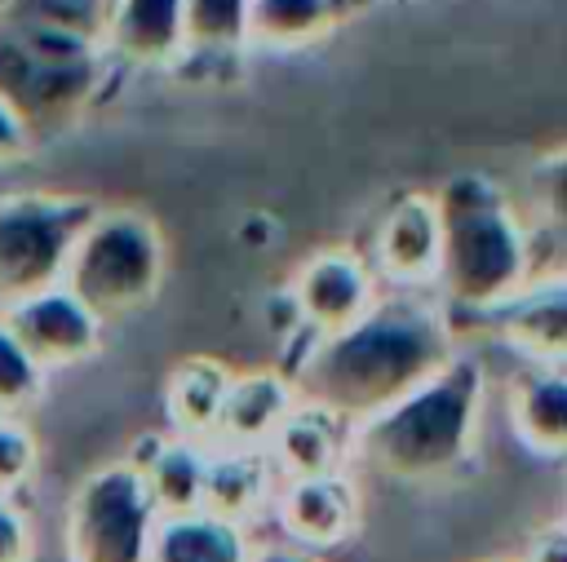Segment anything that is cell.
<instances>
[{
	"label": "cell",
	"instance_id": "6da1fadb",
	"mask_svg": "<svg viewBox=\"0 0 567 562\" xmlns=\"http://www.w3.org/2000/svg\"><path fill=\"white\" fill-rule=\"evenodd\" d=\"M456 332L447 310L425 292L377 296V305L332 336H310V350L288 372L297 398L359 425L416 385H425L452 354Z\"/></svg>",
	"mask_w": 567,
	"mask_h": 562
},
{
	"label": "cell",
	"instance_id": "7a4b0ae2",
	"mask_svg": "<svg viewBox=\"0 0 567 562\" xmlns=\"http://www.w3.org/2000/svg\"><path fill=\"white\" fill-rule=\"evenodd\" d=\"M483 394H487L483 363L456 350L425 385H416L385 412L354 425L350 465L403 487L452 478L474 456Z\"/></svg>",
	"mask_w": 567,
	"mask_h": 562
},
{
	"label": "cell",
	"instance_id": "3957f363",
	"mask_svg": "<svg viewBox=\"0 0 567 562\" xmlns=\"http://www.w3.org/2000/svg\"><path fill=\"white\" fill-rule=\"evenodd\" d=\"M439 274L434 301L487 319L536 279V248L514 195L492 173H452L434 190Z\"/></svg>",
	"mask_w": 567,
	"mask_h": 562
},
{
	"label": "cell",
	"instance_id": "277c9868",
	"mask_svg": "<svg viewBox=\"0 0 567 562\" xmlns=\"http://www.w3.org/2000/svg\"><path fill=\"white\" fill-rule=\"evenodd\" d=\"M111 71L115 62L93 40L0 22V97L27 119L35 142L80 124L97 106Z\"/></svg>",
	"mask_w": 567,
	"mask_h": 562
},
{
	"label": "cell",
	"instance_id": "5b68a950",
	"mask_svg": "<svg viewBox=\"0 0 567 562\" xmlns=\"http://www.w3.org/2000/svg\"><path fill=\"white\" fill-rule=\"evenodd\" d=\"M164 270L168 243L159 221L133 204H97L71 243L62 283L111 327L159 296Z\"/></svg>",
	"mask_w": 567,
	"mask_h": 562
},
{
	"label": "cell",
	"instance_id": "8992f818",
	"mask_svg": "<svg viewBox=\"0 0 567 562\" xmlns=\"http://www.w3.org/2000/svg\"><path fill=\"white\" fill-rule=\"evenodd\" d=\"M155 500L128 460L89 469L62 513L66 562H146L155 531Z\"/></svg>",
	"mask_w": 567,
	"mask_h": 562
},
{
	"label": "cell",
	"instance_id": "52a82bcc",
	"mask_svg": "<svg viewBox=\"0 0 567 562\" xmlns=\"http://www.w3.org/2000/svg\"><path fill=\"white\" fill-rule=\"evenodd\" d=\"M89 195L4 190L0 195V305L62 279L80 226L93 217Z\"/></svg>",
	"mask_w": 567,
	"mask_h": 562
},
{
	"label": "cell",
	"instance_id": "ba28073f",
	"mask_svg": "<svg viewBox=\"0 0 567 562\" xmlns=\"http://www.w3.org/2000/svg\"><path fill=\"white\" fill-rule=\"evenodd\" d=\"M0 319L49 376L93 363L106 345V323L62 279L0 305Z\"/></svg>",
	"mask_w": 567,
	"mask_h": 562
},
{
	"label": "cell",
	"instance_id": "9c48e42d",
	"mask_svg": "<svg viewBox=\"0 0 567 562\" xmlns=\"http://www.w3.org/2000/svg\"><path fill=\"white\" fill-rule=\"evenodd\" d=\"M284 296L310 336H332L354 319H363L381 292L359 248H319L297 266Z\"/></svg>",
	"mask_w": 567,
	"mask_h": 562
},
{
	"label": "cell",
	"instance_id": "30bf717a",
	"mask_svg": "<svg viewBox=\"0 0 567 562\" xmlns=\"http://www.w3.org/2000/svg\"><path fill=\"white\" fill-rule=\"evenodd\" d=\"M270 513L288 544L319 558L328 549H346L363 527V504L350 469L319 473V478H284L275 487Z\"/></svg>",
	"mask_w": 567,
	"mask_h": 562
},
{
	"label": "cell",
	"instance_id": "8fae6325",
	"mask_svg": "<svg viewBox=\"0 0 567 562\" xmlns=\"http://www.w3.org/2000/svg\"><path fill=\"white\" fill-rule=\"evenodd\" d=\"M368 266L377 283H390L394 292H434L439 274V208L434 195H399L372 226L368 239Z\"/></svg>",
	"mask_w": 567,
	"mask_h": 562
},
{
	"label": "cell",
	"instance_id": "7c38bea8",
	"mask_svg": "<svg viewBox=\"0 0 567 562\" xmlns=\"http://www.w3.org/2000/svg\"><path fill=\"white\" fill-rule=\"evenodd\" d=\"M487 327L501 345L518 350L527 363L567 372V270L536 274L518 296L487 314Z\"/></svg>",
	"mask_w": 567,
	"mask_h": 562
},
{
	"label": "cell",
	"instance_id": "4fadbf2b",
	"mask_svg": "<svg viewBox=\"0 0 567 562\" xmlns=\"http://www.w3.org/2000/svg\"><path fill=\"white\" fill-rule=\"evenodd\" d=\"M102 53L124 71H173L186 58L182 0H111Z\"/></svg>",
	"mask_w": 567,
	"mask_h": 562
},
{
	"label": "cell",
	"instance_id": "5bb4252c",
	"mask_svg": "<svg viewBox=\"0 0 567 562\" xmlns=\"http://www.w3.org/2000/svg\"><path fill=\"white\" fill-rule=\"evenodd\" d=\"M350 434H354L350 420H341L337 412H328L319 403L297 398L261 451L279 482L284 478H319V473L350 469Z\"/></svg>",
	"mask_w": 567,
	"mask_h": 562
},
{
	"label": "cell",
	"instance_id": "9a60e30c",
	"mask_svg": "<svg viewBox=\"0 0 567 562\" xmlns=\"http://www.w3.org/2000/svg\"><path fill=\"white\" fill-rule=\"evenodd\" d=\"M509 195L532 235L536 274H563L567 270V146L536 155L523 168L518 190Z\"/></svg>",
	"mask_w": 567,
	"mask_h": 562
},
{
	"label": "cell",
	"instance_id": "2e32d148",
	"mask_svg": "<svg viewBox=\"0 0 567 562\" xmlns=\"http://www.w3.org/2000/svg\"><path fill=\"white\" fill-rule=\"evenodd\" d=\"M297 403V385L279 367H257V372H235L217 412V429L208 447H252L261 451L275 434V425L288 416Z\"/></svg>",
	"mask_w": 567,
	"mask_h": 562
},
{
	"label": "cell",
	"instance_id": "e0dca14e",
	"mask_svg": "<svg viewBox=\"0 0 567 562\" xmlns=\"http://www.w3.org/2000/svg\"><path fill=\"white\" fill-rule=\"evenodd\" d=\"M514 438L540 460H567V372L527 363L505 389Z\"/></svg>",
	"mask_w": 567,
	"mask_h": 562
},
{
	"label": "cell",
	"instance_id": "ac0fdd59",
	"mask_svg": "<svg viewBox=\"0 0 567 562\" xmlns=\"http://www.w3.org/2000/svg\"><path fill=\"white\" fill-rule=\"evenodd\" d=\"M275 487H279V478H275L266 451H252V447H208L199 509L248 527L261 513H270Z\"/></svg>",
	"mask_w": 567,
	"mask_h": 562
},
{
	"label": "cell",
	"instance_id": "d6986e66",
	"mask_svg": "<svg viewBox=\"0 0 567 562\" xmlns=\"http://www.w3.org/2000/svg\"><path fill=\"white\" fill-rule=\"evenodd\" d=\"M204 456H208V443H195V438L164 429V434H142L124 460L142 473L159 513H186V509H199Z\"/></svg>",
	"mask_w": 567,
	"mask_h": 562
},
{
	"label": "cell",
	"instance_id": "ffe728a7",
	"mask_svg": "<svg viewBox=\"0 0 567 562\" xmlns=\"http://www.w3.org/2000/svg\"><path fill=\"white\" fill-rule=\"evenodd\" d=\"M248 558H252L248 527L217 518L208 509L159 513L146 553V562H248Z\"/></svg>",
	"mask_w": 567,
	"mask_h": 562
},
{
	"label": "cell",
	"instance_id": "44dd1931",
	"mask_svg": "<svg viewBox=\"0 0 567 562\" xmlns=\"http://www.w3.org/2000/svg\"><path fill=\"white\" fill-rule=\"evenodd\" d=\"M230 376H235V372H230L221 358H208V354L182 358V363L168 372V381H164L168 434L208 443L213 429H217V412H221V398H226Z\"/></svg>",
	"mask_w": 567,
	"mask_h": 562
},
{
	"label": "cell",
	"instance_id": "7402d4cb",
	"mask_svg": "<svg viewBox=\"0 0 567 562\" xmlns=\"http://www.w3.org/2000/svg\"><path fill=\"white\" fill-rule=\"evenodd\" d=\"M341 0H248V44L310 49L341 22Z\"/></svg>",
	"mask_w": 567,
	"mask_h": 562
},
{
	"label": "cell",
	"instance_id": "603a6c76",
	"mask_svg": "<svg viewBox=\"0 0 567 562\" xmlns=\"http://www.w3.org/2000/svg\"><path fill=\"white\" fill-rule=\"evenodd\" d=\"M186 58H230L248 49V0H182Z\"/></svg>",
	"mask_w": 567,
	"mask_h": 562
},
{
	"label": "cell",
	"instance_id": "cb8c5ba5",
	"mask_svg": "<svg viewBox=\"0 0 567 562\" xmlns=\"http://www.w3.org/2000/svg\"><path fill=\"white\" fill-rule=\"evenodd\" d=\"M106 9H111V0H9L0 9V22L66 31V35H80V40L102 44Z\"/></svg>",
	"mask_w": 567,
	"mask_h": 562
},
{
	"label": "cell",
	"instance_id": "d4e9b609",
	"mask_svg": "<svg viewBox=\"0 0 567 562\" xmlns=\"http://www.w3.org/2000/svg\"><path fill=\"white\" fill-rule=\"evenodd\" d=\"M49 372L22 350V341L0 319V416H27L44 398Z\"/></svg>",
	"mask_w": 567,
	"mask_h": 562
},
{
	"label": "cell",
	"instance_id": "484cf974",
	"mask_svg": "<svg viewBox=\"0 0 567 562\" xmlns=\"http://www.w3.org/2000/svg\"><path fill=\"white\" fill-rule=\"evenodd\" d=\"M40 473V443L27 416H0V496H22Z\"/></svg>",
	"mask_w": 567,
	"mask_h": 562
},
{
	"label": "cell",
	"instance_id": "4316f807",
	"mask_svg": "<svg viewBox=\"0 0 567 562\" xmlns=\"http://www.w3.org/2000/svg\"><path fill=\"white\" fill-rule=\"evenodd\" d=\"M0 562H35V522L22 496H0Z\"/></svg>",
	"mask_w": 567,
	"mask_h": 562
},
{
	"label": "cell",
	"instance_id": "83f0119b",
	"mask_svg": "<svg viewBox=\"0 0 567 562\" xmlns=\"http://www.w3.org/2000/svg\"><path fill=\"white\" fill-rule=\"evenodd\" d=\"M35 146H40V142H35V133L27 128V119H22V115L0 97V168H4V164L27 159Z\"/></svg>",
	"mask_w": 567,
	"mask_h": 562
},
{
	"label": "cell",
	"instance_id": "f1b7e54d",
	"mask_svg": "<svg viewBox=\"0 0 567 562\" xmlns=\"http://www.w3.org/2000/svg\"><path fill=\"white\" fill-rule=\"evenodd\" d=\"M523 562H567V527H563V522H554V527L536 531V535L527 540Z\"/></svg>",
	"mask_w": 567,
	"mask_h": 562
},
{
	"label": "cell",
	"instance_id": "f546056e",
	"mask_svg": "<svg viewBox=\"0 0 567 562\" xmlns=\"http://www.w3.org/2000/svg\"><path fill=\"white\" fill-rule=\"evenodd\" d=\"M248 562H323L319 553H306L288 540H275V544H252V558Z\"/></svg>",
	"mask_w": 567,
	"mask_h": 562
},
{
	"label": "cell",
	"instance_id": "4dcf8cb0",
	"mask_svg": "<svg viewBox=\"0 0 567 562\" xmlns=\"http://www.w3.org/2000/svg\"><path fill=\"white\" fill-rule=\"evenodd\" d=\"M354 4H368V0H341V9H354Z\"/></svg>",
	"mask_w": 567,
	"mask_h": 562
},
{
	"label": "cell",
	"instance_id": "1f68e13d",
	"mask_svg": "<svg viewBox=\"0 0 567 562\" xmlns=\"http://www.w3.org/2000/svg\"><path fill=\"white\" fill-rule=\"evenodd\" d=\"M487 562H509V558H487Z\"/></svg>",
	"mask_w": 567,
	"mask_h": 562
},
{
	"label": "cell",
	"instance_id": "d6a6232c",
	"mask_svg": "<svg viewBox=\"0 0 567 562\" xmlns=\"http://www.w3.org/2000/svg\"><path fill=\"white\" fill-rule=\"evenodd\" d=\"M563 527H567V513H563Z\"/></svg>",
	"mask_w": 567,
	"mask_h": 562
},
{
	"label": "cell",
	"instance_id": "836d02e7",
	"mask_svg": "<svg viewBox=\"0 0 567 562\" xmlns=\"http://www.w3.org/2000/svg\"><path fill=\"white\" fill-rule=\"evenodd\" d=\"M4 4H9V0H0V9H4Z\"/></svg>",
	"mask_w": 567,
	"mask_h": 562
}]
</instances>
